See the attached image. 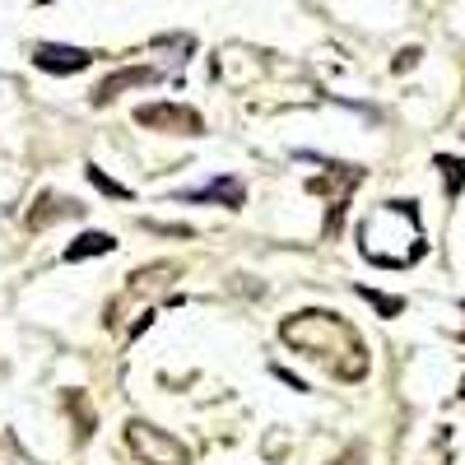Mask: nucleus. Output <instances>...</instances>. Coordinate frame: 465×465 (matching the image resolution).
Returning <instances> with one entry per match:
<instances>
[{"mask_svg":"<svg viewBox=\"0 0 465 465\" xmlns=\"http://www.w3.org/2000/svg\"><path fill=\"white\" fill-rule=\"evenodd\" d=\"M280 340L293 344L302 359L326 363L340 381H359L368 372V354H363L359 331L335 312H298L280 326Z\"/></svg>","mask_w":465,"mask_h":465,"instance_id":"f257e3e1","label":"nucleus"},{"mask_svg":"<svg viewBox=\"0 0 465 465\" xmlns=\"http://www.w3.org/2000/svg\"><path fill=\"white\" fill-rule=\"evenodd\" d=\"M126 447L144 460V465H186V447L177 438H168L163 429H153L144 419L126 423Z\"/></svg>","mask_w":465,"mask_h":465,"instance_id":"f03ea898","label":"nucleus"},{"mask_svg":"<svg viewBox=\"0 0 465 465\" xmlns=\"http://www.w3.org/2000/svg\"><path fill=\"white\" fill-rule=\"evenodd\" d=\"M135 122L149 131H173V135H205V116L186 103H144L135 107Z\"/></svg>","mask_w":465,"mask_h":465,"instance_id":"7ed1b4c3","label":"nucleus"},{"mask_svg":"<svg viewBox=\"0 0 465 465\" xmlns=\"http://www.w3.org/2000/svg\"><path fill=\"white\" fill-rule=\"evenodd\" d=\"M33 65L47 70V74H80L94 65L89 47H70V43H37L33 47Z\"/></svg>","mask_w":465,"mask_h":465,"instance_id":"20e7f679","label":"nucleus"},{"mask_svg":"<svg viewBox=\"0 0 465 465\" xmlns=\"http://www.w3.org/2000/svg\"><path fill=\"white\" fill-rule=\"evenodd\" d=\"M163 80V74L159 70H153V65H126V70H112L107 74V80L94 89V107H107L116 94H122V89H140V84H159Z\"/></svg>","mask_w":465,"mask_h":465,"instance_id":"39448f33","label":"nucleus"},{"mask_svg":"<svg viewBox=\"0 0 465 465\" xmlns=\"http://www.w3.org/2000/svg\"><path fill=\"white\" fill-rule=\"evenodd\" d=\"M182 201H201V205H223V210H242L247 205V186H242V177H214L210 186H201V191H182Z\"/></svg>","mask_w":465,"mask_h":465,"instance_id":"423d86ee","label":"nucleus"},{"mask_svg":"<svg viewBox=\"0 0 465 465\" xmlns=\"http://www.w3.org/2000/svg\"><path fill=\"white\" fill-rule=\"evenodd\" d=\"M107 252H116V238L112 232H80L70 247H65V261L74 265V261H89V256H107Z\"/></svg>","mask_w":465,"mask_h":465,"instance_id":"0eeeda50","label":"nucleus"},{"mask_svg":"<svg viewBox=\"0 0 465 465\" xmlns=\"http://www.w3.org/2000/svg\"><path fill=\"white\" fill-rule=\"evenodd\" d=\"M65 214H80V205H74V201H56V196H43V201H37V210L28 214V228H43L47 219H65Z\"/></svg>","mask_w":465,"mask_h":465,"instance_id":"6e6552de","label":"nucleus"},{"mask_svg":"<svg viewBox=\"0 0 465 465\" xmlns=\"http://www.w3.org/2000/svg\"><path fill=\"white\" fill-rule=\"evenodd\" d=\"M433 168L442 173V182H447V196L456 201L460 191H465V159H451V153H438V159H433Z\"/></svg>","mask_w":465,"mask_h":465,"instance_id":"1a4fd4ad","label":"nucleus"},{"mask_svg":"<svg viewBox=\"0 0 465 465\" xmlns=\"http://www.w3.org/2000/svg\"><path fill=\"white\" fill-rule=\"evenodd\" d=\"M84 177H89V182H94V186L103 191V196H112V201H131V186L112 182V177H107V173H103L98 163H89V168H84Z\"/></svg>","mask_w":465,"mask_h":465,"instance_id":"9d476101","label":"nucleus"},{"mask_svg":"<svg viewBox=\"0 0 465 465\" xmlns=\"http://www.w3.org/2000/svg\"><path fill=\"white\" fill-rule=\"evenodd\" d=\"M359 298H368L381 317H401L405 312V298H396V293H377V289H359Z\"/></svg>","mask_w":465,"mask_h":465,"instance_id":"9b49d317","label":"nucleus"},{"mask_svg":"<svg viewBox=\"0 0 465 465\" xmlns=\"http://www.w3.org/2000/svg\"><path fill=\"white\" fill-rule=\"evenodd\" d=\"M419 56H423L419 47H405V52L396 56V70H410V65H419Z\"/></svg>","mask_w":465,"mask_h":465,"instance_id":"f8f14e48","label":"nucleus"},{"mask_svg":"<svg viewBox=\"0 0 465 465\" xmlns=\"http://www.w3.org/2000/svg\"><path fill=\"white\" fill-rule=\"evenodd\" d=\"M275 377H280V381H289L293 391H307V381H302V377H293V372H289V368H280V363H275Z\"/></svg>","mask_w":465,"mask_h":465,"instance_id":"ddd939ff","label":"nucleus"},{"mask_svg":"<svg viewBox=\"0 0 465 465\" xmlns=\"http://www.w3.org/2000/svg\"><path fill=\"white\" fill-rule=\"evenodd\" d=\"M331 465H363V447H349L340 460H331Z\"/></svg>","mask_w":465,"mask_h":465,"instance_id":"4468645a","label":"nucleus"},{"mask_svg":"<svg viewBox=\"0 0 465 465\" xmlns=\"http://www.w3.org/2000/svg\"><path fill=\"white\" fill-rule=\"evenodd\" d=\"M460 401H465V381H460Z\"/></svg>","mask_w":465,"mask_h":465,"instance_id":"2eb2a0df","label":"nucleus"}]
</instances>
